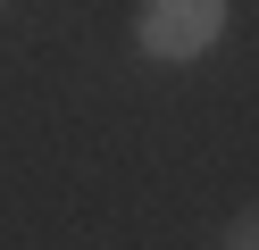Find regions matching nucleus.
<instances>
[{
	"label": "nucleus",
	"instance_id": "nucleus-2",
	"mask_svg": "<svg viewBox=\"0 0 259 250\" xmlns=\"http://www.w3.org/2000/svg\"><path fill=\"white\" fill-rule=\"evenodd\" d=\"M226 250H259V225H251V217H234V225H226Z\"/></svg>",
	"mask_w": 259,
	"mask_h": 250
},
{
	"label": "nucleus",
	"instance_id": "nucleus-1",
	"mask_svg": "<svg viewBox=\"0 0 259 250\" xmlns=\"http://www.w3.org/2000/svg\"><path fill=\"white\" fill-rule=\"evenodd\" d=\"M226 25V0H142V50L151 59H201Z\"/></svg>",
	"mask_w": 259,
	"mask_h": 250
}]
</instances>
